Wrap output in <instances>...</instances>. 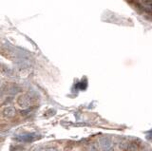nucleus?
I'll use <instances>...</instances> for the list:
<instances>
[{
    "instance_id": "obj_2",
    "label": "nucleus",
    "mask_w": 152,
    "mask_h": 151,
    "mask_svg": "<svg viewBox=\"0 0 152 151\" xmlns=\"http://www.w3.org/2000/svg\"><path fill=\"white\" fill-rule=\"evenodd\" d=\"M39 136L37 134H23V135H18V136L15 137V140L17 141H20V142H33L35 141L36 139H39L38 138Z\"/></svg>"
},
{
    "instance_id": "obj_8",
    "label": "nucleus",
    "mask_w": 152,
    "mask_h": 151,
    "mask_svg": "<svg viewBox=\"0 0 152 151\" xmlns=\"http://www.w3.org/2000/svg\"><path fill=\"white\" fill-rule=\"evenodd\" d=\"M45 151H57V149L55 147H49V148H46Z\"/></svg>"
},
{
    "instance_id": "obj_10",
    "label": "nucleus",
    "mask_w": 152,
    "mask_h": 151,
    "mask_svg": "<svg viewBox=\"0 0 152 151\" xmlns=\"http://www.w3.org/2000/svg\"><path fill=\"white\" fill-rule=\"evenodd\" d=\"M34 151H45V150H43V148H41V147H39V148H36Z\"/></svg>"
},
{
    "instance_id": "obj_3",
    "label": "nucleus",
    "mask_w": 152,
    "mask_h": 151,
    "mask_svg": "<svg viewBox=\"0 0 152 151\" xmlns=\"http://www.w3.org/2000/svg\"><path fill=\"white\" fill-rule=\"evenodd\" d=\"M31 98L28 96V95H21V96H19L18 99H17V103L18 105L21 106L22 108H28L29 106H31Z\"/></svg>"
},
{
    "instance_id": "obj_7",
    "label": "nucleus",
    "mask_w": 152,
    "mask_h": 151,
    "mask_svg": "<svg viewBox=\"0 0 152 151\" xmlns=\"http://www.w3.org/2000/svg\"><path fill=\"white\" fill-rule=\"evenodd\" d=\"M2 67H2V72L4 74L8 75V76H11V75H13V70H11V69H9V67H6V69H5V67H4V66H2Z\"/></svg>"
},
{
    "instance_id": "obj_4",
    "label": "nucleus",
    "mask_w": 152,
    "mask_h": 151,
    "mask_svg": "<svg viewBox=\"0 0 152 151\" xmlns=\"http://www.w3.org/2000/svg\"><path fill=\"white\" fill-rule=\"evenodd\" d=\"M2 113H3L4 116L7 117V118H13L15 116L16 111H15V109L13 108V106H6V108H4Z\"/></svg>"
},
{
    "instance_id": "obj_6",
    "label": "nucleus",
    "mask_w": 152,
    "mask_h": 151,
    "mask_svg": "<svg viewBox=\"0 0 152 151\" xmlns=\"http://www.w3.org/2000/svg\"><path fill=\"white\" fill-rule=\"evenodd\" d=\"M142 7L147 13H152V0H143Z\"/></svg>"
},
{
    "instance_id": "obj_1",
    "label": "nucleus",
    "mask_w": 152,
    "mask_h": 151,
    "mask_svg": "<svg viewBox=\"0 0 152 151\" xmlns=\"http://www.w3.org/2000/svg\"><path fill=\"white\" fill-rule=\"evenodd\" d=\"M99 145L103 150L109 151L112 147V141L109 137H102L99 139Z\"/></svg>"
},
{
    "instance_id": "obj_9",
    "label": "nucleus",
    "mask_w": 152,
    "mask_h": 151,
    "mask_svg": "<svg viewBox=\"0 0 152 151\" xmlns=\"http://www.w3.org/2000/svg\"><path fill=\"white\" fill-rule=\"evenodd\" d=\"M147 138H148V140L152 141V131H150V132L148 133V135H147Z\"/></svg>"
},
{
    "instance_id": "obj_5",
    "label": "nucleus",
    "mask_w": 152,
    "mask_h": 151,
    "mask_svg": "<svg viewBox=\"0 0 152 151\" xmlns=\"http://www.w3.org/2000/svg\"><path fill=\"white\" fill-rule=\"evenodd\" d=\"M6 91L8 94H17L21 91V87L17 85H14V84H11L10 86H7V89Z\"/></svg>"
}]
</instances>
